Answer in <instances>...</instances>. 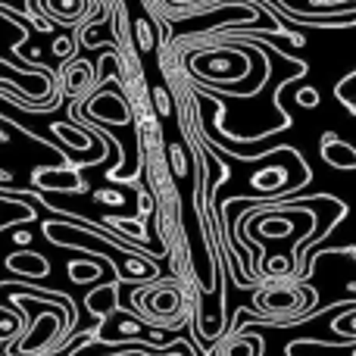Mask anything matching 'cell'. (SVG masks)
I'll return each instance as SVG.
<instances>
[{
    "mask_svg": "<svg viewBox=\"0 0 356 356\" xmlns=\"http://www.w3.org/2000/svg\"><path fill=\"white\" fill-rule=\"evenodd\" d=\"M309 300H313L309 291H303L300 284H294V282H269L253 294L257 309L263 316H269V319H278V316H294V319H300V316L307 313Z\"/></svg>",
    "mask_w": 356,
    "mask_h": 356,
    "instance_id": "1",
    "label": "cell"
},
{
    "mask_svg": "<svg viewBox=\"0 0 356 356\" xmlns=\"http://www.w3.org/2000/svg\"><path fill=\"white\" fill-rule=\"evenodd\" d=\"M135 307L144 319L160 322V325H178L184 316L181 291L175 284H156V288H144L135 294Z\"/></svg>",
    "mask_w": 356,
    "mask_h": 356,
    "instance_id": "2",
    "label": "cell"
},
{
    "mask_svg": "<svg viewBox=\"0 0 356 356\" xmlns=\"http://www.w3.org/2000/svg\"><path fill=\"white\" fill-rule=\"evenodd\" d=\"M213 356H263V338L259 334H228V338H219Z\"/></svg>",
    "mask_w": 356,
    "mask_h": 356,
    "instance_id": "3",
    "label": "cell"
},
{
    "mask_svg": "<svg viewBox=\"0 0 356 356\" xmlns=\"http://www.w3.org/2000/svg\"><path fill=\"white\" fill-rule=\"evenodd\" d=\"M322 160L334 169H356V150H353V144L341 141L338 135H325V141H322Z\"/></svg>",
    "mask_w": 356,
    "mask_h": 356,
    "instance_id": "4",
    "label": "cell"
},
{
    "mask_svg": "<svg viewBox=\"0 0 356 356\" xmlns=\"http://www.w3.org/2000/svg\"><path fill=\"white\" fill-rule=\"evenodd\" d=\"M44 181H56L60 184V191H81L85 188V181H81L79 175L72 172V169H44V172L35 175V184H44Z\"/></svg>",
    "mask_w": 356,
    "mask_h": 356,
    "instance_id": "5",
    "label": "cell"
},
{
    "mask_svg": "<svg viewBox=\"0 0 356 356\" xmlns=\"http://www.w3.org/2000/svg\"><path fill=\"white\" fill-rule=\"evenodd\" d=\"M282 181H284V169L282 166L263 169V172H257L250 178V184H253V188H259V191H275Z\"/></svg>",
    "mask_w": 356,
    "mask_h": 356,
    "instance_id": "6",
    "label": "cell"
},
{
    "mask_svg": "<svg viewBox=\"0 0 356 356\" xmlns=\"http://www.w3.org/2000/svg\"><path fill=\"white\" fill-rule=\"evenodd\" d=\"M91 66H88V63H75L72 69H69V79H66V88L69 91H85L88 85H91Z\"/></svg>",
    "mask_w": 356,
    "mask_h": 356,
    "instance_id": "7",
    "label": "cell"
},
{
    "mask_svg": "<svg viewBox=\"0 0 356 356\" xmlns=\"http://www.w3.org/2000/svg\"><path fill=\"white\" fill-rule=\"evenodd\" d=\"M338 97L344 100L347 106H350V110L356 113V72L353 75H347L344 81H341V88H338Z\"/></svg>",
    "mask_w": 356,
    "mask_h": 356,
    "instance_id": "8",
    "label": "cell"
},
{
    "mask_svg": "<svg viewBox=\"0 0 356 356\" xmlns=\"http://www.w3.org/2000/svg\"><path fill=\"white\" fill-rule=\"evenodd\" d=\"M69 275H72L75 282H88V278H97L100 275V266H81L79 259H75V263L69 266Z\"/></svg>",
    "mask_w": 356,
    "mask_h": 356,
    "instance_id": "9",
    "label": "cell"
},
{
    "mask_svg": "<svg viewBox=\"0 0 356 356\" xmlns=\"http://www.w3.org/2000/svg\"><path fill=\"white\" fill-rule=\"evenodd\" d=\"M169 160H172V172H175L178 178L188 175V160H184V150L178 147V144H172V147H169Z\"/></svg>",
    "mask_w": 356,
    "mask_h": 356,
    "instance_id": "10",
    "label": "cell"
},
{
    "mask_svg": "<svg viewBox=\"0 0 356 356\" xmlns=\"http://www.w3.org/2000/svg\"><path fill=\"white\" fill-rule=\"evenodd\" d=\"M154 100H156L160 116H169V113H172V100H169V94L163 91V88H154Z\"/></svg>",
    "mask_w": 356,
    "mask_h": 356,
    "instance_id": "11",
    "label": "cell"
},
{
    "mask_svg": "<svg viewBox=\"0 0 356 356\" xmlns=\"http://www.w3.org/2000/svg\"><path fill=\"white\" fill-rule=\"evenodd\" d=\"M297 104L313 110V106H319V94H316L313 88H303V91H297Z\"/></svg>",
    "mask_w": 356,
    "mask_h": 356,
    "instance_id": "12",
    "label": "cell"
},
{
    "mask_svg": "<svg viewBox=\"0 0 356 356\" xmlns=\"http://www.w3.org/2000/svg\"><path fill=\"white\" fill-rule=\"evenodd\" d=\"M138 38H141V47L150 50V29H147V22H138Z\"/></svg>",
    "mask_w": 356,
    "mask_h": 356,
    "instance_id": "13",
    "label": "cell"
},
{
    "mask_svg": "<svg viewBox=\"0 0 356 356\" xmlns=\"http://www.w3.org/2000/svg\"><path fill=\"white\" fill-rule=\"evenodd\" d=\"M97 197H100V200H106V203H122V197H119L116 191H100Z\"/></svg>",
    "mask_w": 356,
    "mask_h": 356,
    "instance_id": "14",
    "label": "cell"
},
{
    "mask_svg": "<svg viewBox=\"0 0 356 356\" xmlns=\"http://www.w3.org/2000/svg\"><path fill=\"white\" fill-rule=\"evenodd\" d=\"M350 257H353V259H356V247H353V250H350Z\"/></svg>",
    "mask_w": 356,
    "mask_h": 356,
    "instance_id": "15",
    "label": "cell"
}]
</instances>
